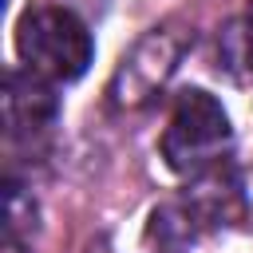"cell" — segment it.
<instances>
[{"label": "cell", "mask_w": 253, "mask_h": 253, "mask_svg": "<svg viewBox=\"0 0 253 253\" xmlns=\"http://www.w3.org/2000/svg\"><path fill=\"white\" fill-rule=\"evenodd\" d=\"M16 51L28 63V71L43 79H79L95 55L87 24L67 8H28L16 24Z\"/></svg>", "instance_id": "6da1fadb"}, {"label": "cell", "mask_w": 253, "mask_h": 253, "mask_svg": "<svg viewBox=\"0 0 253 253\" xmlns=\"http://www.w3.org/2000/svg\"><path fill=\"white\" fill-rule=\"evenodd\" d=\"M229 138H233V130H229V115L221 111V103L213 95L190 87L174 103L170 126L162 134V158L170 170L198 178L221 162Z\"/></svg>", "instance_id": "7a4b0ae2"}, {"label": "cell", "mask_w": 253, "mask_h": 253, "mask_svg": "<svg viewBox=\"0 0 253 253\" xmlns=\"http://www.w3.org/2000/svg\"><path fill=\"white\" fill-rule=\"evenodd\" d=\"M190 40H194V32L182 28V24L150 28L130 47V55L119 63V71L111 79V103L115 107H142V103H150L166 87V79L178 71L182 55L190 51Z\"/></svg>", "instance_id": "3957f363"}, {"label": "cell", "mask_w": 253, "mask_h": 253, "mask_svg": "<svg viewBox=\"0 0 253 253\" xmlns=\"http://www.w3.org/2000/svg\"><path fill=\"white\" fill-rule=\"evenodd\" d=\"M59 115V99L36 71H8L4 79V123L12 138H32L47 130Z\"/></svg>", "instance_id": "277c9868"}, {"label": "cell", "mask_w": 253, "mask_h": 253, "mask_svg": "<svg viewBox=\"0 0 253 253\" xmlns=\"http://www.w3.org/2000/svg\"><path fill=\"white\" fill-rule=\"evenodd\" d=\"M154 253H186L198 241V210L190 202H170L158 206L150 213V229H146Z\"/></svg>", "instance_id": "5b68a950"}, {"label": "cell", "mask_w": 253, "mask_h": 253, "mask_svg": "<svg viewBox=\"0 0 253 253\" xmlns=\"http://www.w3.org/2000/svg\"><path fill=\"white\" fill-rule=\"evenodd\" d=\"M245 20H249V32H253V0H249V8H245Z\"/></svg>", "instance_id": "8992f818"}]
</instances>
